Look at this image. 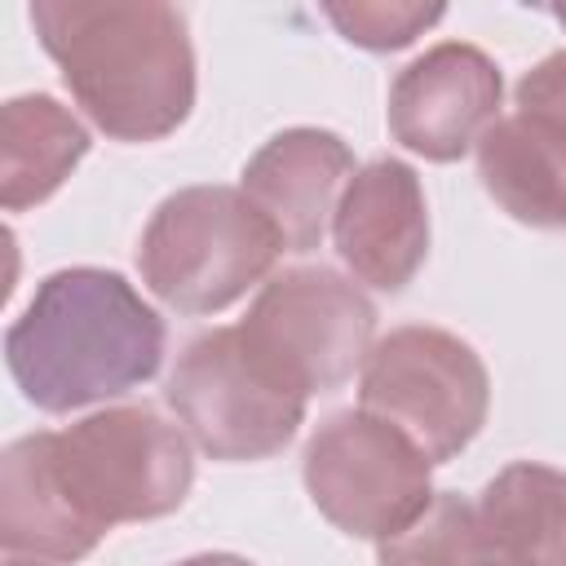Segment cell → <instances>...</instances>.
Instances as JSON below:
<instances>
[{
  "instance_id": "7402d4cb",
  "label": "cell",
  "mask_w": 566,
  "mask_h": 566,
  "mask_svg": "<svg viewBox=\"0 0 566 566\" xmlns=\"http://www.w3.org/2000/svg\"><path fill=\"white\" fill-rule=\"evenodd\" d=\"M553 18H557V22L566 27V4H557V9H553Z\"/></svg>"
},
{
  "instance_id": "d6986e66",
  "label": "cell",
  "mask_w": 566,
  "mask_h": 566,
  "mask_svg": "<svg viewBox=\"0 0 566 566\" xmlns=\"http://www.w3.org/2000/svg\"><path fill=\"white\" fill-rule=\"evenodd\" d=\"M172 566H256V562H248L239 553H195V557H181Z\"/></svg>"
},
{
  "instance_id": "ffe728a7",
  "label": "cell",
  "mask_w": 566,
  "mask_h": 566,
  "mask_svg": "<svg viewBox=\"0 0 566 566\" xmlns=\"http://www.w3.org/2000/svg\"><path fill=\"white\" fill-rule=\"evenodd\" d=\"M4 566H44V562H35V557H9Z\"/></svg>"
},
{
  "instance_id": "5bb4252c",
  "label": "cell",
  "mask_w": 566,
  "mask_h": 566,
  "mask_svg": "<svg viewBox=\"0 0 566 566\" xmlns=\"http://www.w3.org/2000/svg\"><path fill=\"white\" fill-rule=\"evenodd\" d=\"M88 155V128L49 93H22L0 106V203L22 212L62 190Z\"/></svg>"
},
{
  "instance_id": "52a82bcc",
  "label": "cell",
  "mask_w": 566,
  "mask_h": 566,
  "mask_svg": "<svg viewBox=\"0 0 566 566\" xmlns=\"http://www.w3.org/2000/svg\"><path fill=\"white\" fill-rule=\"evenodd\" d=\"M301 478L314 509L354 539H389L433 500L429 455L389 420L345 407L305 442Z\"/></svg>"
},
{
  "instance_id": "44dd1931",
  "label": "cell",
  "mask_w": 566,
  "mask_h": 566,
  "mask_svg": "<svg viewBox=\"0 0 566 566\" xmlns=\"http://www.w3.org/2000/svg\"><path fill=\"white\" fill-rule=\"evenodd\" d=\"M486 566H531V562H513V557H491Z\"/></svg>"
},
{
  "instance_id": "9c48e42d",
  "label": "cell",
  "mask_w": 566,
  "mask_h": 566,
  "mask_svg": "<svg viewBox=\"0 0 566 566\" xmlns=\"http://www.w3.org/2000/svg\"><path fill=\"white\" fill-rule=\"evenodd\" d=\"M504 75L491 53L464 40H442L411 57L389 84V133L429 164L464 159L500 119Z\"/></svg>"
},
{
  "instance_id": "7a4b0ae2",
  "label": "cell",
  "mask_w": 566,
  "mask_h": 566,
  "mask_svg": "<svg viewBox=\"0 0 566 566\" xmlns=\"http://www.w3.org/2000/svg\"><path fill=\"white\" fill-rule=\"evenodd\" d=\"M164 318L102 265L53 270L4 332V363L22 398L49 416L111 402L164 363Z\"/></svg>"
},
{
  "instance_id": "8fae6325",
  "label": "cell",
  "mask_w": 566,
  "mask_h": 566,
  "mask_svg": "<svg viewBox=\"0 0 566 566\" xmlns=\"http://www.w3.org/2000/svg\"><path fill=\"white\" fill-rule=\"evenodd\" d=\"M358 172L354 150L332 128H283L274 133L239 177V190L279 230L283 252H314L332 230L340 195Z\"/></svg>"
},
{
  "instance_id": "6da1fadb",
  "label": "cell",
  "mask_w": 566,
  "mask_h": 566,
  "mask_svg": "<svg viewBox=\"0 0 566 566\" xmlns=\"http://www.w3.org/2000/svg\"><path fill=\"white\" fill-rule=\"evenodd\" d=\"M31 27L75 106L115 142H159L195 111V44L164 0H35Z\"/></svg>"
},
{
  "instance_id": "3957f363",
  "label": "cell",
  "mask_w": 566,
  "mask_h": 566,
  "mask_svg": "<svg viewBox=\"0 0 566 566\" xmlns=\"http://www.w3.org/2000/svg\"><path fill=\"white\" fill-rule=\"evenodd\" d=\"M44 438L71 509L102 539L124 522L168 517L190 495V438L146 402L102 407Z\"/></svg>"
},
{
  "instance_id": "2e32d148",
  "label": "cell",
  "mask_w": 566,
  "mask_h": 566,
  "mask_svg": "<svg viewBox=\"0 0 566 566\" xmlns=\"http://www.w3.org/2000/svg\"><path fill=\"white\" fill-rule=\"evenodd\" d=\"M491 557L478 509L455 491H433L416 522L376 544V566H486Z\"/></svg>"
},
{
  "instance_id": "277c9868",
  "label": "cell",
  "mask_w": 566,
  "mask_h": 566,
  "mask_svg": "<svg viewBox=\"0 0 566 566\" xmlns=\"http://www.w3.org/2000/svg\"><path fill=\"white\" fill-rule=\"evenodd\" d=\"M279 252V230L239 186H186L150 212L137 274L177 314H221L274 270Z\"/></svg>"
},
{
  "instance_id": "ba28073f",
  "label": "cell",
  "mask_w": 566,
  "mask_h": 566,
  "mask_svg": "<svg viewBox=\"0 0 566 566\" xmlns=\"http://www.w3.org/2000/svg\"><path fill=\"white\" fill-rule=\"evenodd\" d=\"M248 349L296 394L340 389L376 345V305L327 265H292L261 283L239 323Z\"/></svg>"
},
{
  "instance_id": "7c38bea8",
  "label": "cell",
  "mask_w": 566,
  "mask_h": 566,
  "mask_svg": "<svg viewBox=\"0 0 566 566\" xmlns=\"http://www.w3.org/2000/svg\"><path fill=\"white\" fill-rule=\"evenodd\" d=\"M97 544L102 535H93L80 522L53 473L49 438L44 433L13 438L0 455V548L9 557L80 562Z\"/></svg>"
},
{
  "instance_id": "30bf717a",
  "label": "cell",
  "mask_w": 566,
  "mask_h": 566,
  "mask_svg": "<svg viewBox=\"0 0 566 566\" xmlns=\"http://www.w3.org/2000/svg\"><path fill=\"white\" fill-rule=\"evenodd\" d=\"M332 243L354 283L402 292L429 256V203L411 164H363L332 217Z\"/></svg>"
},
{
  "instance_id": "9a60e30c",
  "label": "cell",
  "mask_w": 566,
  "mask_h": 566,
  "mask_svg": "<svg viewBox=\"0 0 566 566\" xmlns=\"http://www.w3.org/2000/svg\"><path fill=\"white\" fill-rule=\"evenodd\" d=\"M473 509L495 557L566 566V469L513 460L482 486Z\"/></svg>"
},
{
  "instance_id": "ac0fdd59",
  "label": "cell",
  "mask_w": 566,
  "mask_h": 566,
  "mask_svg": "<svg viewBox=\"0 0 566 566\" xmlns=\"http://www.w3.org/2000/svg\"><path fill=\"white\" fill-rule=\"evenodd\" d=\"M513 97H517V111L522 115H531V119L566 133V49L548 53L544 62H535L517 80Z\"/></svg>"
},
{
  "instance_id": "5b68a950",
  "label": "cell",
  "mask_w": 566,
  "mask_h": 566,
  "mask_svg": "<svg viewBox=\"0 0 566 566\" xmlns=\"http://www.w3.org/2000/svg\"><path fill=\"white\" fill-rule=\"evenodd\" d=\"M358 407L398 424L429 464H447L482 433L491 376L464 336L433 323H402L371 345L358 371Z\"/></svg>"
},
{
  "instance_id": "8992f818",
  "label": "cell",
  "mask_w": 566,
  "mask_h": 566,
  "mask_svg": "<svg viewBox=\"0 0 566 566\" xmlns=\"http://www.w3.org/2000/svg\"><path fill=\"white\" fill-rule=\"evenodd\" d=\"M164 394L186 438L226 464L279 455L305 424L310 402L248 349L239 323L186 340Z\"/></svg>"
},
{
  "instance_id": "e0dca14e",
  "label": "cell",
  "mask_w": 566,
  "mask_h": 566,
  "mask_svg": "<svg viewBox=\"0 0 566 566\" xmlns=\"http://www.w3.org/2000/svg\"><path fill=\"white\" fill-rule=\"evenodd\" d=\"M323 18L367 53L407 49L433 22L447 18L442 4H407V0H354V4H323Z\"/></svg>"
},
{
  "instance_id": "4fadbf2b",
  "label": "cell",
  "mask_w": 566,
  "mask_h": 566,
  "mask_svg": "<svg viewBox=\"0 0 566 566\" xmlns=\"http://www.w3.org/2000/svg\"><path fill=\"white\" fill-rule=\"evenodd\" d=\"M482 190L531 230H566V133L513 111L478 137Z\"/></svg>"
}]
</instances>
